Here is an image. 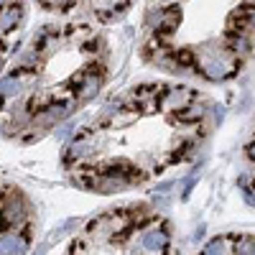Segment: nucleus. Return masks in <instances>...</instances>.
Segmentation results:
<instances>
[{
	"mask_svg": "<svg viewBox=\"0 0 255 255\" xmlns=\"http://www.w3.org/2000/svg\"><path fill=\"white\" fill-rule=\"evenodd\" d=\"M212 113H215V123L217 125L225 120V108H222V105H215V110H212Z\"/></svg>",
	"mask_w": 255,
	"mask_h": 255,
	"instance_id": "nucleus-19",
	"label": "nucleus"
},
{
	"mask_svg": "<svg viewBox=\"0 0 255 255\" xmlns=\"http://www.w3.org/2000/svg\"><path fill=\"white\" fill-rule=\"evenodd\" d=\"M197 72H202L207 79L212 82H220V79H227L232 72H235V61H232L225 51L220 54H207L204 59L197 61Z\"/></svg>",
	"mask_w": 255,
	"mask_h": 255,
	"instance_id": "nucleus-1",
	"label": "nucleus"
},
{
	"mask_svg": "<svg viewBox=\"0 0 255 255\" xmlns=\"http://www.w3.org/2000/svg\"><path fill=\"white\" fill-rule=\"evenodd\" d=\"M15 95H20V79H18L15 74L0 79V100H5V97H15Z\"/></svg>",
	"mask_w": 255,
	"mask_h": 255,
	"instance_id": "nucleus-12",
	"label": "nucleus"
},
{
	"mask_svg": "<svg viewBox=\"0 0 255 255\" xmlns=\"http://www.w3.org/2000/svg\"><path fill=\"white\" fill-rule=\"evenodd\" d=\"M46 250H49V243H41V245H36V250L31 255H46Z\"/></svg>",
	"mask_w": 255,
	"mask_h": 255,
	"instance_id": "nucleus-22",
	"label": "nucleus"
},
{
	"mask_svg": "<svg viewBox=\"0 0 255 255\" xmlns=\"http://www.w3.org/2000/svg\"><path fill=\"white\" fill-rule=\"evenodd\" d=\"M202 255H225V240H222V238H215V240H209Z\"/></svg>",
	"mask_w": 255,
	"mask_h": 255,
	"instance_id": "nucleus-15",
	"label": "nucleus"
},
{
	"mask_svg": "<svg viewBox=\"0 0 255 255\" xmlns=\"http://www.w3.org/2000/svg\"><path fill=\"white\" fill-rule=\"evenodd\" d=\"M189 110H184V113H179L176 118L179 120H184V123H194V120H199L202 115H204V110L199 108V105H186Z\"/></svg>",
	"mask_w": 255,
	"mask_h": 255,
	"instance_id": "nucleus-13",
	"label": "nucleus"
},
{
	"mask_svg": "<svg viewBox=\"0 0 255 255\" xmlns=\"http://www.w3.org/2000/svg\"><path fill=\"white\" fill-rule=\"evenodd\" d=\"M191 97V92L189 90H179V87H174V90H168L166 92V100H163V108H168V110H181V108H186V100Z\"/></svg>",
	"mask_w": 255,
	"mask_h": 255,
	"instance_id": "nucleus-9",
	"label": "nucleus"
},
{
	"mask_svg": "<svg viewBox=\"0 0 255 255\" xmlns=\"http://www.w3.org/2000/svg\"><path fill=\"white\" fill-rule=\"evenodd\" d=\"M74 130H77V125H74V123H67V125H61L59 130H56V138H59V140H64V138H69Z\"/></svg>",
	"mask_w": 255,
	"mask_h": 255,
	"instance_id": "nucleus-16",
	"label": "nucleus"
},
{
	"mask_svg": "<svg viewBox=\"0 0 255 255\" xmlns=\"http://www.w3.org/2000/svg\"><path fill=\"white\" fill-rule=\"evenodd\" d=\"M204 235H207V225H199V227H197V232H194V243L204 240Z\"/></svg>",
	"mask_w": 255,
	"mask_h": 255,
	"instance_id": "nucleus-21",
	"label": "nucleus"
},
{
	"mask_svg": "<svg viewBox=\"0 0 255 255\" xmlns=\"http://www.w3.org/2000/svg\"><path fill=\"white\" fill-rule=\"evenodd\" d=\"M227 44H230V51L235 54V56H245L253 51V44H250V38L245 33H235V36H230L227 38Z\"/></svg>",
	"mask_w": 255,
	"mask_h": 255,
	"instance_id": "nucleus-10",
	"label": "nucleus"
},
{
	"mask_svg": "<svg viewBox=\"0 0 255 255\" xmlns=\"http://www.w3.org/2000/svg\"><path fill=\"white\" fill-rule=\"evenodd\" d=\"M0 209H3V215H5V220L10 222V227H18L20 222L28 217V202L20 197L18 191H15V194H10L8 202L0 207Z\"/></svg>",
	"mask_w": 255,
	"mask_h": 255,
	"instance_id": "nucleus-4",
	"label": "nucleus"
},
{
	"mask_svg": "<svg viewBox=\"0 0 255 255\" xmlns=\"http://www.w3.org/2000/svg\"><path fill=\"white\" fill-rule=\"evenodd\" d=\"M245 153H248V158H250V161H255V143H250V145H248V151H245Z\"/></svg>",
	"mask_w": 255,
	"mask_h": 255,
	"instance_id": "nucleus-23",
	"label": "nucleus"
},
{
	"mask_svg": "<svg viewBox=\"0 0 255 255\" xmlns=\"http://www.w3.org/2000/svg\"><path fill=\"white\" fill-rule=\"evenodd\" d=\"M171 186H174V181L168 179V181H161V184L156 186V191H158V194H166V191H171Z\"/></svg>",
	"mask_w": 255,
	"mask_h": 255,
	"instance_id": "nucleus-20",
	"label": "nucleus"
},
{
	"mask_svg": "<svg viewBox=\"0 0 255 255\" xmlns=\"http://www.w3.org/2000/svg\"><path fill=\"white\" fill-rule=\"evenodd\" d=\"M235 255H255V238H240L235 245Z\"/></svg>",
	"mask_w": 255,
	"mask_h": 255,
	"instance_id": "nucleus-14",
	"label": "nucleus"
},
{
	"mask_svg": "<svg viewBox=\"0 0 255 255\" xmlns=\"http://www.w3.org/2000/svg\"><path fill=\"white\" fill-rule=\"evenodd\" d=\"M0 67H3V56H0Z\"/></svg>",
	"mask_w": 255,
	"mask_h": 255,
	"instance_id": "nucleus-24",
	"label": "nucleus"
},
{
	"mask_svg": "<svg viewBox=\"0 0 255 255\" xmlns=\"http://www.w3.org/2000/svg\"><path fill=\"white\" fill-rule=\"evenodd\" d=\"M128 5H130V3H97V5H95V13H97L102 20H108V18H115V15L125 13Z\"/></svg>",
	"mask_w": 255,
	"mask_h": 255,
	"instance_id": "nucleus-11",
	"label": "nucleus"
},
{
	"mask_svg": "<svg viewBox=\"0 0 255 255\" xmlns=\"http://www.w3.org/2000/svg\"><path fill=\"white\" fill-rule=\"evenodd\" d=\"M102 82H105L102 69H100V72H97V69H87V72L82 74V79L77 82V87H74L77 100H79V102H87V100H92V97L100 92Z\"/></svg>",
	"mask_w": 255,
	"mask_h": 255,
	"instance_id": "nucleus-2",
	"label": "nucleus"
},
{
	"mask_svg": "<svg viewBox=\"0 0 255 255\" xmlns=\"http://www.w3.org/2000/svg\"><path fill=\"white\" fill-rule=\"evenodd\" d=\"M72 113V105L69 102H54V105H46V108H41L36 115H33V125H41V128H51L54 123H61Z\"/></svg>",
	"mask_w": 255,
	"mask_h": 255,
	"instance_id": "nucleus-3",
	"label": "nucleus"
},
{
	"mask_svg": "<svg viewBox=\"0 0 255 255\" xmlns=\"http://www.w3.org/2000/svg\"><path fill=\"white\" fill-rule=\"evenodd\" d=\"M23 18V5H3L0 8V31H10V28H15L18 26V20Z\"/></svg>",
	"mask_w": 255,
	"mask_h": 255,
	"instance_id": "nucleus-8",
	"label": "nucleus"
},
{
	"mask_svg": "<svg viewBox=\"0 0 255 255\" xmlns=\"http://www.w3.org/2000/svg\"><path fill=\"white\" fill-rule=\"evenodd\" d=\"M97 151V145L84 140V138H74L69 145H67V153H64V161L72 163V161H82V158H90L92 153Z\"/></svg>",
	"mask_w": 255,
	"mask_h": 255,
	"instance_id": "nucleus-7",
	"label": "nucleus"
},
{
	"mask_svg": "<svg viewBox=\"0 0 255 255\" xmlns=\"http://www.w3.org/2000/svg\"><path fill=\"white\" fill-rule=\"evenodd\" d=\"M168 243H171V238H168V232L163 227H151L143 232L140 238V245L148 250V253H166Z\"/></svg>",
	"mask_w": 255,
	"mask_h": 255,
	"instance_id": "nucleus-5",
	"label": "nucleus"
},
{
	"mask_svg": "<svg viewBox=\"0 0 255 255\" xmlns=\"http://www.w3.org/2000/svg\"><path fill=\"white\" fill-rule=\"evenodd\" d=\"M28 253V238L26 235H0V255H26Z\"/></svg>",
	"mask_w": 255,
	"mask_h": 255,
	"instance_id": "nucleus-6",
	"label": "nucleus"
},
{
	"mask_svg": "<svg viewBox=\"0 0 255 255\" xmlns=\"http://www.w3.org/2000/svg\"><path fill=\"white\" fill-rule=\"evenodd\" d=\"M240 191H243V199H245L250 207H255V194L250 191V186H245V189H240Z\"/></svg>",
	"mask_w": 255,
	"mask_h": 255,
	"instance_id": "nucleus-18",
	"label": "nucleus"
},
{
	"mask_svg": "<svg viewBox=\"0 0 255 255\" xmlns=\"http://www.w3.org/2000/svg\"><path fill=\"white\" fill-rule=\"evenodd\" d=\"M8 230H10V222L5 220L3 209H0V235H8Z\"/></svg>",
	"mask_w": 255,
	"mask_h": 255,
	"instance_id": "nucleus-17",
	"label": "nucleus"
}]
</instances>
